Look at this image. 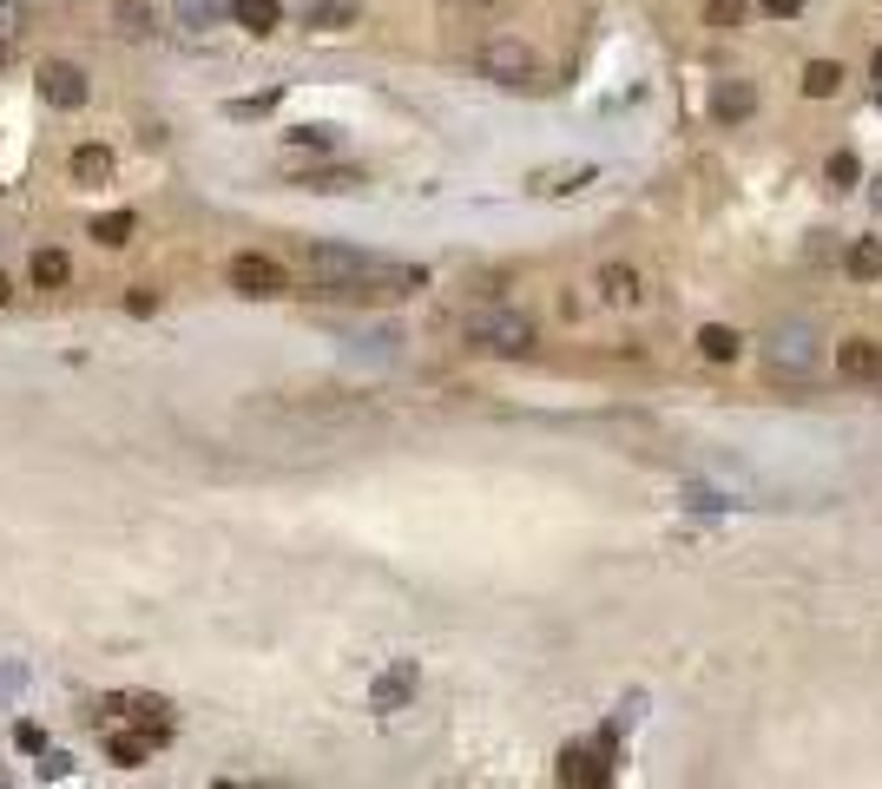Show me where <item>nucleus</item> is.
<instances>
[{"mask_svg": "<svg viewBox=\"0 0 882 789\" xmlns=\"http://www.w3.org/2000/svg\"><path fill=\"white\" fill-rule=\"evenodd\" d=\"M26 270H33V283H40V290H59V283L72 277L66 250H33V263H26Z\"/></svg>", "mask_w": 882, "mask_h": 789, "instance_id": "obj_18", "label": "nucleus"}, {"mask_svg": "<svg viewBox=\"0 0 882 789\" xmlns=\"http://www.w3.org/2000/svg\"><path fill=\"white\" fill-rule=\"evenodd\" d=\"M764 369H771L778 382H811V375L824 369V336H817L811 323H778V329L764 336Z\"/></svg>", "mask_w": 882, "mask_h": 789, "instance_id": "obj_3", "label": "nucleus"}, {"mask_svg": "<svg viewBox=\"0 0 882 789\" xmlns=\"http://www.w3.org/2000/svg\"><path fill=\"white\" fill-rule=\"evenodd\" d=\"M587 178H593V165H573V171H540V178H534V191H540V198H560V191H580Z\"/></svg>", "mask_w": 882, "mask_h": 789, "instance_id": "obj_21", "label": "nucleus"}, {"mask_svg": "<svg viewBox=\"0 0 882 789\" xmlns=\"http://www.w3.org/2000/svg\"><path fill=\"white\" fill-rule=\"evenodd\" d=\"M171 20L185 33H211L217 20H231V0H171Z\"/></svg>", "mask_w": 882, "mask_h": 789, "instance_id": "obj_11", "label": "nucleus"}, {"mask_svg": "<svg viewBox=\"0 0 882 789\" xmlns=\"http://www.w3.org/2000/svg\"><path fill=\"white\" fill-rule=\"evenodd\" d=\"M560 777H567V784H606V777H613L606 744H600V751H567V757H560Z\"/></svg>", "mask_w": 882, "mask_h": 789, "instance_id": "obj_12", "label": "nucleus"}, {"mask_svg": "<svg viewBox=\"0 0 882 789\" xmlns=\"http://www.w3.org/2000/svg\"><path fill=\"white\" fill-rule=\"evenodd\" d=\"M409 698H415V665L382 672V678H376V691H369V705H376V711H402Z\"/></svg>", "mask_w": 882, "mask_h": 789, "instance_id": "obj_10", "label": "nucleus"}, {"mask_svg": "<svg viewBox=\"0 0 882 789\" xmlns=\"http://www.w3.org/2000/svg\"><path fill=\"white\" fill-rule=\"evenodd\" d=\"M297 184H310V191H349V184H356V171H303Z\"/></svg>", "mask_w": 882, "mask_h": 789, "instance_id": "obj_25", "label": "nucleus"}, {"mask_svg": "<svg viewBox=\"0 0 882 789\" xmlns=\"http://www.w3.org/2000/svg\"><path fill=\"white\" fill-rule=\"evenodd\" d=\"M7 296H13V283H7V270H0V303H7Z\"/></svg>", "mask_w": 882, "mask_h": 789, "instance_id": "obj_30", "label": "nucleus"}, {"mask_svg": "<svg viewBox=\"0 0 882 789\" xmlns=\"http://www.w3.org/2000/svg\"><path fill=\"white\" fill-rule=\"evenodd\" d=\"M600 290H606V303H619V309H639V303H646V283H639L633 263H606V270H600Z\"/></svg>", "mask_w": 882, "mask_h": 789, "instance_id": "obj_9", "label": "nucleus"}, {"mask_svg": "<svg viewBox=\"0 0 882 789\" xmlns=\"http://www.w3.org/2000/svg\"><path fill=\"white\" fill-rule=\"evenodd\" d=\"M72 178L105 184V178H112V151H105V145H79V151H72Z\"/></svg>", "mask_w": 882, "mask_h": 789, "instance_id": "obj_17", "label": "nucleus"}, {"mask_svg": "<svg viewBox=\"0 0 882 789\" xmlns=\"http://www.w3.org/2000/svg\"><path fill=\"white\" fill-rule=\"evenodd\" d=\"M20 26H26V13H20L13 0H0V59H7V46L20 40Z\"/></svg>", "mask_w": 882, "mask_h": 789, "instance_id": "obj_27", "label": "nucleus"}, {"mask_svg": "<svg viewBox=\"0 0 882 789\" xmlns=\"http://www.w3.org/2000/svg\"><path fill=\"white\" fill-rule=\"evenodd\" d=\"M231 20L244 33H277L283 26V0H231Z\"/></svg>", "mask_w": 882, "mask_h": 789, "instance_id": "obj_13", "label": "nucleus"}, {"mask_svg": "<svg viewBox=\"0 0 882 789\" xmlns=\"http://www.w3.org/2000/svg\"><path fill=\"white\" fill-rule=\"evenodd\" d=\"M844 270H850L857 283H877V277H882V244H877V237H857V244H850V263H844Z\"/></svg>", "mask_w": 882, "mask_h": 789, "instance_id": "obj_15", "label": "nucleus"}, {"mask_svg": "<svg viewBox=\"0 0 882 789\" xmlns=\"http://www.w3.org/2000/svg\"><path fill=\"white\" fill-rule=\"evenodd\" d=\"M751 112H758V86L751 79H718L712 86V119L718 125H745Z\"/></svg>", "mask_w": 882, "mask_h": 789, "instance_id": "obj_7", "label": "nucleus"}, {"mask_svg": "<svg viewBox=\"0 0 882 789\" xmlns=\"http://www.w3.org/2000/svg\"><path fill=\"white\" fill-rule=\"evenodd\" d=\"M290 145H303V151H336V145H343V132H336V125H297V132H290Z\"/></svg>", "mask_w": 882, "mask_h": 789, "instance_id": "obj_23", "label": "nucleus"}, {"mask_svg": "<svg viewBox=\"0 0 882 789\" xmlns=\"http://www.w3.org/2000/svg\"><path fill=\"white\" fill-rule=\"evenodd\" d=\"M705 20L732 33V26H745V0H712V7H705Z\"/></svg>", "mask_w": 882, "mask_h": 789, "instance_id": "obj_26", "label": "nucleus"}, {"mask_svg": "<svg viewBox=\"0 0 882 789\" xmlns=\"http://www.w3.org/2000/svg\"><path fill=\"white\" fill-rule=\"evenodd\" d=\"M112 20H119V33H132V40H152L158 26H152V13H145V0H119L112 7Z\"/></svg>", "mask_w": 882, "mask_h": 789, "instance_id": "obj_20", "label": "nucleus"}, {"mask_svg": "<svg viewBox=\"0 0 882 789\" xmlns=\"http://www.w3.org/2000/svg\"><path fill=\"white\" fill-rule=\"evenodd\" d=\"M461 336H468V349H481V356H534V323H527L521 309H507V303L475 309V316L461 323Z\"/></svg>", "mask_w": 882, "mask_h": 789, "instance_id": "obj_2", "label": "nucleus"}, {"mask_svg": "<svg viewBox=\"0 0 882 789\" xmlns=\"http://www.w3.org/2000/svg\"><path fill=\"white\" fill-rule=\"evenodd\" d=\"M310 277L323 296H343V303H389V296H409L422 283V270L349 250V244H310Z\"/></svg>", "mask_w": 882, "mask_h": 789, "instance_id": "obj_1", "label": "nucleus"}, {"mask_svg": "<svg viewBox=\"0 0 882 789\" xmlns=\"http://www.w3.org/2000/svg\"><path fill=\"white\" fill-rule=\"evenodd\" d=\"M837 375L844 382H882V342H870V336L837 342Z\"/></svg>", "mask_w": 882, "mask_h": 789, "instance_id": "obj_8", "label": "nucleus"}, {"mask_svg": "<svg viewBox=\"0 0 882 789\" xmlns=\"http://www.w3.org/2000/svg\"><path fill=\"white\" fill-rule=\"evenodd\" d=\"M877 79H882V53H877Z\"/></svg>", "mask_w": 882, "mask_h": 789, "instance_id": "obj_31", "label": "nucleus"}, {"mask_svg": "<svg viewBox=\"0 0 882 789\" xmlns=\"http://www.w3.org/2000/svg\"><path fill=\"white\" fill-rule=\"evenodd\" d=\"M870 204H877V217H882V171H877V184H870Z\"/></svg>", "mask_w": 882, "mask_h": 789, "instance_id": "obj_29", "label": "nucleus"}, {"mask_svg": "<svg viewBox=\"0 0 882 789\" xmlns=\"http://www.w3.org/2000/svg\"><path fill=\"white\" fill-rule=\"evenodd\" d=\"M40 99L46 105H86V72L66 66V59H46L40 66Z\"/></svg>", "mask_w": 882, "mask_h": 789, "instance_id": "obj_6", "label": "nucleus"}, {"mask_svg": "<svg viewBox=\"0 0 882 789\" xmlns=\"http://www.w3.org/2000/svg\"><path fill=\"white\" fill-rule=\"evenodd\" d=\"M857 178H863V165H857V151H837V158H830V184H837V191H850Z\"/></svg>", "mask_w": 882, "mask_h": 789, "instance_id": "obj_24", "label": "nucleus"}, {"mask_svg": "<svg viewBox=\"0 0 882 789\" xmlns=\"http://www.w3.org/2000/svg\"><path fill=\"white\" fill-rule=\"evenodd\" d=\"M475 66L488 79H501V86H540V53L527 40H514V33H488L475 46Z\"/></svg>", "mask_w": 882, "mask_h": 789, "instance_id": "obj_4", "label": "nucleus"}, {"mask_svg": "<svg viewBox=\"0 0 882 789\" xmlns=\"http://www.w3.org/2000/svg\"><path fill=\"white\" fill-rule=\"evenodd\" d=\"M738 349H745L738 329H725V323H705V329H699V356H705V362H738Z\"/></svg>", "mask_w": 882, "mask_h": 789, "instance_id": "obj_14", "label": "nucleus"}, {"mask_svg": "<svg viewBox=\"0 0 882 789\" xmlns=\"http://www.w3.org/2000/svg\"><path fill=\"white\" fill-rule=\"evenodd\" d=\"M132 230H138V217H132V211H105V217L92 224V237H99V244H132Z\"/></svg>", "mask_w": 882, "mask_h": 789, "instance_id": "obj_22", "label": "nucleus"}, {"mask_svg": "<svg viewBox=\"0 0 882 789\" xmlns=\"http://www.w3.org/2000/svg\"><path fill=\"white\" fill-rule=\"evenodd\" d=\"M804 92H811V99L844 92V66H837V59H811V66H804Z\"/></svg>", "mask_w": 882, "mask_h": 789, "instance_id": "obj_16", "label": "nucleus"}, {"mask_svg": "<svg viewBox=\"0 0 882 789\" xmlns=\"http://www.w3.org/2000/svg\"><path fill=\"white\" fill-rule=\"evenodd\" d=\"M764 13H771V20H797V13H804V0H764Z\"/></svg>", "mask_w": 882, "mask_h": 789, "instance_id": "obj_28", "label": "nucleus"}, {"mask_svg": "<svg viewBox=\"0 0 882 789\" xmlns=\"http://www.w3.org/2000/svg\"><path fill=\"white\" fill-rule=\"evenodd\" d=\"M303 20H310L316 33H330V26H349V20H356V0H310V7H303Z\"/></svg>", "mask_w": 882, "mask_h": 789, "instance_id": "obj_19", "label": "nucleus"}, {"mask_svg": "<svg viewBox=\"0 0 882 789\" xmlns=\"http://www.w3.org/2000/svg\"><path fill=\"white\" fill-rule=\"evenodd\" d=\"M231 290H244V296H283L290 290V277H283V263L277 257H257V250H244V257H231Z\"/></svg>", "mask_w": 882, "mask_h": 789, "instance_id": "obj_5", "label": "nucleus"}]
</instances>
